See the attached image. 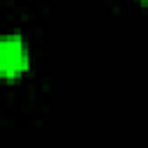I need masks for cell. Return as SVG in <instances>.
Listing matches in <instances>:
<instances>
[{
    "instance_id": "1",
    "label": "cell",
    "mask_w": 148,
    "mask_h": 148,
    "mask_svg": "<svg viewBox=\"0 0 148 148\" xmlns=\"http://www.w3.org/2000/svg\"><path fill=\"white\" fill-rule=\"evenodd\" d=\"M30 56L28 46L18 35H2L0 37V76L12 79L28 69Z\"/></svg>"
},
{
    "instance_id": "2",
    "label": "cell",
    "mask_w": 148,
    "mask_h": 148,
    "mask_svg": "<svg viewBox=\"0 0 148 148\" xmlns=\"http://www.w3.org/2000/svg\"><path fill=\"white\" fill-rule=\"evenodd\" d=\"M146 2H148V0H146Z\"/></svg>"
}]
</instances>
